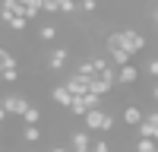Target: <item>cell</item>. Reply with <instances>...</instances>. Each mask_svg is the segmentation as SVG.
<instances>
[{
    "label": "cell",
    "instance_id": "obj_1",
    "mask_svg": "<svg viewBox=\"0 0 158 152\" xmlns=\"http://www.w3.org/2000/svg\"><path fill=\"white\" fill-rule=\"evenodd\" d=\"M0 105L6 108V114H10V117H22V114L32 108L25 95H3V98H0Z\"/></svg>",
    "mask_w": 158,
    "mask_h": 152
},
{
    "label": "cell",
    "instance_id": "obj_2",
    "mask_svg": "<svg viewBox=\"0 0 158 152\" xmlns=\"http://www.w3.org/2000/svg\"><path fill=\"white\" fill-rule=\"evenodd\" d=\"M123 32V51H130V54H139L142 48H146V35L136 32V29H120Z\"/></svg>",
    "mask_w": 158,
    "mask_h": 152
},
{
    "label": "cell",
    "instance_id": "obj_3",
    "mask_svg": "<svg viewBox=\"0 0 158 152\" xmlns=\"http://www.w3.org/2000/svg\"><path fill=\"white\" fill-rule=\"evenodd\" d=\"M136 133H139V136H149V139L158 143V111H152V114L142 117V124L136 127Z\"/></svg>",
    "mask_w": 158,
    "mask_h": 152
},
{
    "label": "cell",
    "instance_id": "obj_4",
    "mask_svg": "<svg viewBox=\"0 0 158 152\" xmlns=\"http://www.w3.org/2000/svg\"><path fill=\"white\" fill-rule=\"evenodd\" d=\"M70 149H73V152H92V136H89V130H73V133H70Z\"/></svg>",
    "mask_w": 158,
    "mask_h": 152
},
{
    "label": "cell",
    "instance_id": "obj_5",
    "mask_svg": "<svg viewBox=\"0 0 158 152\" xmlns=\"http://www.w3.org/2000/svg\"><path fill=\"white\" fill-rule=\"evenodd\" d=\"M67 60H70V51H67V48H54V51L48 54V70L60 73L63 67H67Z\"/></svg>",
    "mask_w": 158,
    "mask_h": 152
},
{
    "label": "cell",
    "instance_id": "obj_6",
    "mask_svg": "<svg viewBox=\"0 0 158 152\" xmlns=\"http://www.w3.org/2000/svg\"><path fill=\"white\" fill-rule=\"evenodd\" d=\"M63 86H67L73 95H85V92H89V76L73 73V76H67V82H63Z\"/></svg>",
    "mask_w": 158,
    "mask_h": 152
},
{
    "label": "cell",
    "instance_id": "obj_7",
    "mask_svg": "<svg viewBox=\"0 0 158 152\" xmlns=\"http://www.w3.org/2000/svg\"><path fill=\"white\" fill-rule=\"evenodd\" d=\"M51 98H54L60 108H70L73 105V92H70L67 86H54V89H51Z\"/></svg>",
    "mask_w": 158,
    "mask_h": 152
},
{
    "label": "cell",
    "instance_id": "obj_8",
    "mask_svg": "<svg viewBox=\"0 0 158 152\" xmlns=\"http://www.w3.org/2000/svg\"><path fill=\"white\" fill-rule=\"evenodd\" d=\"M136 79H139V70L133 67V63H127V67L117 70V82H120V86H133Z\"/></svg>",
    "mask_w": 158,
    "mask_h": 152
},
{
    "label": "cell",
    "instance_id": "obj_9",
    "mask_svg": "<svg viewBox=\"0 0 158 152\" xmlns=\"http://www.w3.org/2000/svg\"><path fill=\"white\" fill-rule=\"evenodd\" d=\"M111 89H114V82H108V79H101V76H92V79H89V92H95V95H108L111 92Z\"/></svg>",
    "mask_w": 158,
    "mask_h": 152
},
{
    "label": "cell",
    "instance_id": "obj_10",
    "mask_svg": "<svg viewBox=\"0 0 158 152\" xmlns=\"http://www.w3.org/2000/svg\"><path fill=\"white\" fill-rule=\"evenodd\" d=\"M67 111H70V114H73V117H85V114H89V111H92V108H89V105H85V95H73V105H70V108H67Z\"/></svg>",
    "mask_w": 158,
    "mask_h": 152
},
{
    "label": "cell",
    "instance_id": "obj_11",
    "mask_svg": "<svg viewBox=\"0 0 158 152\" xmlns=\"http://www.w3.org/2000/svg\"><path fill=\"white\" fill-rule=\"evenodd\" d=\"M142 117H146V114H142L136 105H127V108H123V124H130V127H139V124H142Z\"/></svg>",
    "mask_w": 158,
    "mask_h": 152
},
{
    "label": "cell",
    "instance_id": "obj_12",
    "mask_svg": "<svg viewBox=\"0 0 158 152\" xmlns=\"http://www.w3.org/2000/svg\"><path fill=\"white\" fill-rule=\"evenodd\" d=\"M44 133H41V127H38V124H25V130H22V139H25V143H38V139H41Z\"/></svg>",
    "mask_w": 158,
    "mask_h": 152
},
{
    "label": "cell",
    "instance_id": "obj_13",
    "mask_svg": "<svg viewBox=\"0 0 158 152\" xmlns=\"http://www.w3.org/2000/svg\"><path fill=\"white\" fill-rule=\"evenodd\" d=\"M111 60H114V67L120 70V67H127V63L133 60V54H130V51H123V48H117V51H111Z\"/></svg>",
    "mask_w": 158,
    "mask_h": 152
},
{
    "label": "cell",
    "instance_id": "obj_14",
    "mask_svg": "<svg viewBox=\"0 0 158 152\" xmlns=\"http://www.w3.org/2000/svg\"><path fill=\"white\" fill-rule=\"evenodd\" d=\"M13 67H19L16 57H13L6 48H0V73H3V70H13Z\"/></svg>",
    "mask_w": 158,
    "mask_h": 152
},
{
    "label": "cell",
    "instance_id": "obj_15",
    "mask_svg": "<svg viewBox=\"0 0 158 152\" xmlns=\"http://www.w3.org/2000/svg\"><path fill=\"white\" fill-rule=\"evenodd\" d=\"M155 149H158L155 139H149V136H139L136 139V152H155Z\"/></svg>",
    "mask_w": 158,
    "mask_h": 152
},
{
    "label": "cell",
    "instance_id": "obj_16",
    "mask_svg": "<svg viewBox=\"0 0 158 152\" xmlns=\"http://www.w3.org/2000/svg\"><path fill=\"white\" fill-rule=\"evenodd\" d=\"M38 38H41V41H54V38H57V25H41V29H38Z\"/></svg>",
    "mask_w": 158,
    "mask_h": 152
},
{
    "label": "cell",
    "instance_id": "obj_17",
    "mask_svg": "<svg viewBox=\"0 0 158 152\" xmlns=\"http://www.w3.org/2000/svg\"><path fill=\"white\" fill-rule=\"evenodd\" d=\"M22 120H25V124H41V108H35V105H32L29 111L22 114Z\"/></svg>",
    "mask_w": 158,
    "mask_h": 152
},
{
    "label": "cell",
    "instance_id": "obj_18",
    "mask_svg": "<svg viewBox=\"0 0 158 152\" xmlns=\"http://www.w3.org/2000/svg\"><path fill=\"white\" fill-rule=\"evenodd\" d=\"M6 25H10L13 32H25V25H29V19H25V16H13V19H10Z\"/></svg>",
    "mask_w": 158,
    "mask_h": 152
},
{
    "label": "cell",
    "instance_id": "obj_19",
    "mask_svg": "<svg viewBox=\"0 0 158 152\" xmlns=\"http://www.w3.org/2000/svg\"><path fill=\"white\" fill-rule=\"evenodd\" d=\"M92 67H95V76H98L101 70H108L111 63H108V57H92Z\"/></svg>",
    "mask_w": 158,
    "mask_h": 152
},
{
    "label": "cell",
    "instance_id": "obj_20",
    "mask_svg": "<svg viewBox=\"0 0 158 152\" xmlns=\"http://www.w3.org/2000/svg\"><path fill=\"white\" fill-rule=\"evenodd\" d=\"M57 3H60V13H67V16L76 13V0H57Z\"/></svg>",
    "mask_w": 158,
    "mask_h": 152
},
{
    "label": "cell",
    "instance_id": "obj_21",
    "mask_svg": "<svg viewBox=\"0 0 158 152\" xmlns=\"http://www.w3.org/2000/svg\"><path fill=\"white\" fill-rule=\"evenodd\" d=\"M41 13H60V3L57 0H41Z\"/></svg>",
    "mask_w": 158,
    "mask_h": 152
},
{
    "label": "cell",
    "instance_id": "obj_22",
    "mask_svg": "<svg viewBox=\"0 0 158 152\" xmlns=\"http://www.w3.org/2000/svg\"><path fill=\"white\" fill-rule=\"evenodd\" d=\"M92 152H111V143L108 139H95V143H92Z\"/></svg>",
    "mask_w": 158,
    "mask_h": 152
},
{
    "label": "cell",
    "instance_id": "obj_23",
    "mask_svg": "<svg viewBox=\"0 0 158 152\" xmlns=\"http://www.w3.org/2000/svg\"><path fill=\"white\" fill-rule=\"evenodd\" d=\"M3 82H19V67H13V70H3Z\"/></svg>",
    "mask_w": 158,
    "mask_h": 152
},
{
    "label": "cell",
    "instance_id": "obj_24",
    "mask_svg": "<svg viewBox=\"0 0 158 152\" xmlns=\"http://www.w3.org/2000/svg\"><path fill=\"white\" fill-rule=\"evenodd\" d=\"M79 6H82V13H95L98 10V0H82Z\"/></svg>",
    "mask_w": 158,
    "mask_h": 152
},
{
    "label": "cell",
    "instance_id": "obj_25",
    "mask_svg": "<svg viewBox=\"0 0 158 152\" xmlns=\"http://www.w3.org/2000/svg\"><path fill=\"white\" fill-rule=\"evenodd\" d=\"M146 70H149V76H158V57L149 60V67H146Z\"/></svg>",
    "mask_w": 158,
    "mask_h": 152
},
{
    "label": "cell",
    "instance_id": "obj_26",
    "mask_svg": "<svg viewBox=\"0 0 158 152\" xmlns=\"http://www.w3.org/2000/svg\"><path fill=\"white\" fill-rule=\"evenodd\" d=\"M6 117H10V114H6V108H3V105H0V124H3Z\"/></svg>",
    "mask_w": 158,
    "mask_h": 152
},
{
    "label": "cell",
    "instance_id": "obj_27",
    "mask_svg": "<svg viewBox=\"0 0 158 152\" xmlns=\"http://www.w3.org/2000/svg\"><path fill=\"white\" fill-rule=\"evenodd\" d=\"M51 152H73V149H67V146H54Z\"/></svg>",
    "mask_w": 158,
    "mask_h": 152
},
{
    "label": "cell",
    "instance_id": "obj_28",
    "mask_svg": "<svg viewBox=\"0 0 158 152\" xmlns=\"http://www.w3.org/2000/svg\"><path fill=\"white\" fill-rule=\"evenodd\" d=\"M152 98H155V101H158V86H155V89H152Z\"/></svg>",
    "mask_w": 158,
    "mask_h": 152
},
{
    "label": "cell",
    "instance_id": "obj_29",
    "mask_svg": "<svg viewBox=\"0 0 158 152\" xmlns=\"http://www.w3.org/2000/svg\"><path fill=\"white\" fill-rule=\"evenodd\" d=\"M155 22H158V10H155Z\"/></svg>",
    "mask_w": 158,
    "mask_h": 152
},
{
    "label": "cell",
    "instance_id": "obj_30",
    "mask_svg": "<svg viewBox=\"0 0 158 152\" xmlns=\"http://www.w3.org/2000/svg\"><path fill=\"white\" fill-rule=\"evenodd\" d=\"M0 82H3V73H0Z\"/></svg>",
    "mask_w": 158,
    "mask_h": 152
},
{
    "label": "cell",
    "instance_id": "obj_31",
    "mask_svg": "<svg viewBox=\"0 0 158 152\" xmlns=\"http://www.w3.org/2000/svg\"><path fill=\"white\" fill-rule=\"evenodd\" d=\"M0 152H3V149H0Z\"/></svg>",
    "mask_w": 158,
    "mask_h": 152
},
{
    "label": "cell",
    "instance_id": "obj_32",
    "mask_svg": "<svg viewBox=\"0 0 158 152\" xmlns=\"http://www.w3.org/2000/svg\"><path fill=\"white\" fill-rule=\"evenodd\" d=\"M155 152H158V149H155Z\"/></svg>",
    "mask_w": 158,
    "mask_h": 152
}]
</instances>
